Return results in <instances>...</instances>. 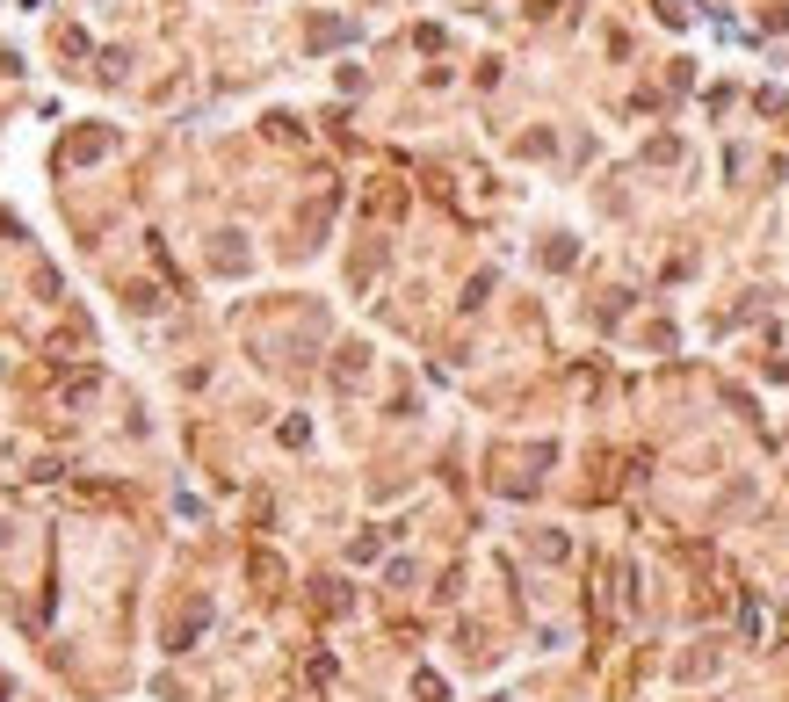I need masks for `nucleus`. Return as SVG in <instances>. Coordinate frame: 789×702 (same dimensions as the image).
Here are the masks:
<instances>
[{
  "label": "nucleus",
  "mask_w": 789,
  "mask_h": 702,
  "mask_svg": "<svg viewBox=\"0 0 789 702\" xmlns=\"http://www.w3.org/2000/svg\"><path fill=\"white\" fill-rule=\"evenodd\" d=\"M109 145H116L109 131H80V138L66 145V160H102V152H109Z\"/></svg>",
  "instance_id": "1"
}]
</instances>
